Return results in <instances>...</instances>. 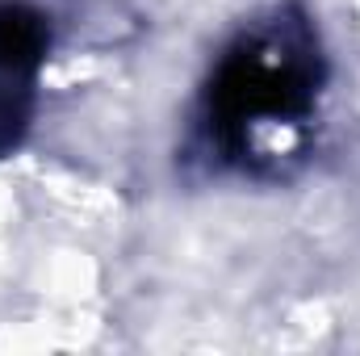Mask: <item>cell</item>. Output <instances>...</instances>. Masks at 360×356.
Here are the masks:
<instances>
[{
	"instance_id": "6da1fadb",
	"label": "cell",
	"mask_w": 360,
	"mask_h": 356,
	"mask_svg": "<svg viewBox=\"0 0 360 356\" xmlns=\"http://www.w3.org/2000/svg\"><path fill=\"white\" fill-rule=\"evenodd\" d=\"M327 84V55L302 4L252 17L218 55L201 92L205 151L248 177H285L306 160Z\"/></svg>"
},
{
	"instance_id": "7a4b0ae2",
	"label": "cell",
	"mask_w": 360,
	"mask_h": 356,
	"mask_svg": "<svg viewBox=\"0 0 360 356\" xmlns=\"http://www.w3.org/2000/svg\"><path fill=\"white\" fill-rule=\"evenodd\" d=\"M51 51V21L25 0H0V160L21 147L34 117L38 68Z\"/></svg>"
}]
</instances>
